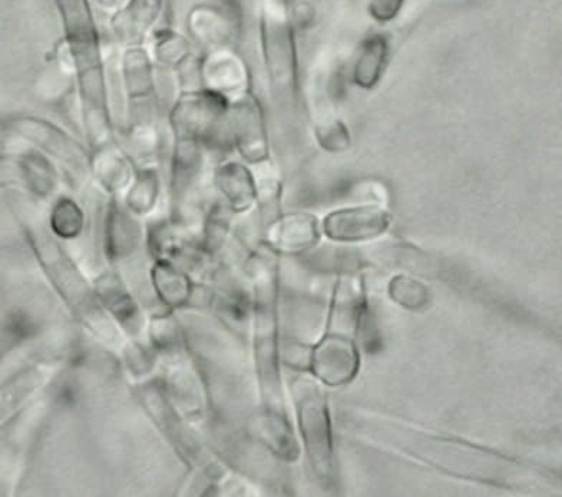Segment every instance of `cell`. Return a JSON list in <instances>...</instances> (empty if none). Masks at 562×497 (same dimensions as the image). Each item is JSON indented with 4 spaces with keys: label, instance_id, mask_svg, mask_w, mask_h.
Returning <instances> with one entry per match:
<instances>
[{
    "label": "cell",
    "instance_id": "f546056e",
    "mask_svg": "<svg viewBox=\"0 0 562 497\" xmlns=\"http://www.w3.org/2000/svg\"><path fill=\"white\" fill-rule=\"evenodd\" d=\"M405 0H370V15L378 22H391L404 7Z\"/></svg>",
    "mask_w": 562,
    "mask_h": 497
},
{
    "label": "cell",
    "instance_id": "9c48e42d",
    "mask_svg": "<svg viewBox=\"0 0 562 497\" xmlns=\"http://www.w3.org/2000/svg\"><path fill=\"white\" fill-rule=\"evenodd\" d=\"M238 27L240 23L236 9L226 4H199L187 16V30L191 39L203 46L205 52L232 48Z\"/></svg>",
    "mask_w": 562,
    "mask_h": 497
},
{
    "label": "cell",
    "instance_id": "52a82bcc",
    "mask_svg": "<svg viewBox=\"0 0 562 497\" xmlns=\"http://www.w3.org/2000/svg\"><path fill=\"white\" fill-rule=\"evenodd\" d=\"M119 70L128 112L157 110V67L151 52L145 46L121 49Z\"/></svg>",
    "mask_w": 562,
    "mask_h": 497
},
{
    "label": "cell",
    "instance_id": "d4e9b609",
    "mask_svg": "<svg viewBox=\"0 0 562 497\" xmlns=\"http://www.w3.org/2000/svg\"><path fill=\"white\" fill-rule=\"evenodd\" d=\"M232 214L226 204L218 203L211 206L207 215H205L199 241L201 250L209 258L217 256L226 246Z\"/></svg>",
    "mask_w": 562,
    "mask_h": 497
},
{
    "label": "cell",
    "instance_id": "f1b7e54d",
    "mask_svg": "<svg viewBox=\"0 0 562 497\" xmlns=\"http://www.w3.org/2000/svg\"><path fill=\"white\" fill-rule=\"evenodd\" d=\"M37 323L32 318L31 314L25 312H13L7 317L4 321V335H7L8 343H22L31 337H34L37 331Z\"/></svg>",
    "mask_w": 562,
    "mask_h": 497
},
{
    "label": "cell",
    "instance_id": "603a6c76",
    "mask_svg": "<svg viewBox=\"0 0 562 497\" xmlns=\"http://www.w3.org/2000/svg\"><path fill=\"white\" fill-rule=\"evenodd\" d=\"M259 438L267 448L283 461H297L300 449L285 415L276 411L261 413L259 417Z\"/></svg>",
    "mask_w": 562,
    "mask_h": 497
},
{
    "label": "cell",
    "instance_id": "4dcf8cb0",
    "mask_svg": "<svg viewBox=\"0 0 562 497\" xmlns=\"http://www.w3.org/2000/svg\"><path fill=\"white\" fill-rule=\"evenodd\" d=\"M125 355L126 360H128L131 372L137 374V376H143L148 370H151L153 360L149 358L144 347L138 344L131 346L130 349L125 351Z\"/></svg>",
    "mask_w": 562,
    "mask_h": 497
},
{
    "label": "cell",
    "instance_id": "277c9868",
    "mask_svg": "<svg viewBox=\"0 0 562 497\" xmlns=\"http://www.w3.org/2000/svg\"><path fill=\"white\" fill-rule=\"evenodd\" d=\"M300 431L312 466L321 476L331 472V434L326 396L312 379H297L293 384Z\"/></svg>",
    "mask_w": 562,
    "mask_h": 497
},
{
    "label": "cell",
    "instance_id": "8992f818",
    "mask_svg": "<svg viewBox=\"0 0 562 497\" xmlns=\"http://www.w3.org/2000/svg\"><path fill=\"white\" fill-rule=\"evenodd\" d=\"M227 131L229 144L245 161L261 163L269 157L263 112L250 92L229 101Z\"/></svg>",
    "mask_w": 562,
    "mask_h": 497
},
{
    "label": "cell",
    "instance_id": "ffe728a7",
    "mask_svg": "<svg viewBox=\"0 0 562 497\" xmlns=\"http://www.w3.org/2000/svg\"><path fill=\"white\" fill-rule=\"evenodd\" d=\"M154 63L159 70L180 74L193 60V48L189 37L175 30H159L151 36Z\"/></svg>",
    "mask_w": 562,
    "mask_h": 497
},
{
    "label": "cell",
    "instance_id": "cb8c5ba5",
    "mask_svg": "<svg viewBox=\"0 0 562 497\" xmlns=\"http://www.w3.org/2000/svg\"><path fill=\"white\" fill-rule=\"evenodd\" d=\"M86 224V213L77 201L67 195L55 201L49 213V228L60 241L77 240L82 236Z\"/></svg>",
    "mask_w": 562,
    "mask_h": 497
},
{
    "label": "cell",
    "instance_id": "5bb4252c",
    "mask_svg": "<svg viewBox=\"0 0 562 497\" xmlns=\"http://www.w3.org/2000/svg\"><path fill=\"white\" fill-rule=\"evenodd\" d=\"M389 215L378 206H358L327 215L323 228L330 240L356 242L372 240L386 231Z\"/></svg>",
    "mask_w": 562,
    "mask_h": 497
},
{
    "label": "cell",
    "instance_id": "7402d4cb",
    "mask_svg": "<svg viewBox=\"0 0 562 497\" xmlns=\"http://www.w3.org/2000/svg\"><path fill=\"white\" fill-rule=\"evenodd\" d=\"M159 195H161V173H159L158 163H148V166L137 167L123 201L131 213L143 218L157 208Z\"/></svg>",
    "mask_w": 562,
    "mask_h": 497
},
{
    "label": "cell",
    "instance_id": "6da1fadb",
    "mask_svg": "<svg viewBox=\"0 0 562 497\" xmlns=\"http://www.w3.org/2000/svg\"><path fill=\"white\" fill-rule=\"evenodd\" d=\"M23 233L44 273L53 283L56 292L67 300L70 308L86 323L93 335H101L108 341L115 339V328L104 314V307L98 302L95 292L86 276L75 264L58 237L50 231L49 225L27 217L22 223Z\"/></svg>",
    "mask_w": 562,
    "mask_h": 497
},
{
    "label": "cell",
    "instance_id": "4fadbf2b",
    "mask_svg": "<svg viewBox=\"0 0 562 497\" xmlns=\"http://www.w3.org/2000/svg\"><path fill=\"white\" fill-rule=\"evenodd\" d=\"M164 11V0H126L111 18V31L121 49L144 46Z\"/></svg>",
    "mask_w": 562,
    "mask_h": 497
},
{
    "label": "cell",
    "instance_id": "83f0119b",
    "mask_svg": "<svg viewBox=\"0 0 562 497\" xmlns=\"http://www.w3.org/2000/svg\"><path fill=\"white\" fill-rule=\"evenodd\" d=\"M391 295L395 302L409 309L424 307L428 302V292L420 283L400 276L391 284Z\"/></svg>",
    "mask_w": 562,
    "mask_h": 497
},
{
    "label": "cell",
    "instance_id": "7c38bea8",
    "mask_svg": "<svg viewBox=\"0 0 562 497\" xmlns=\"http://www.w3.org/2000/svg\"><path fill=\"white\" fill-rule=\"evenodd\" d=\"M91 178L105 194L120 196L125 194L134 180V159L119 140L112 139L91 149Z\"/></svg>",
    "mask_w": 562,
    "mask_h": 497
},
{
    "label": "cell",
    "instance_id": "30bf717a",
    "mask_svg": "<svg viewBox=\"0 0 562 497\" xmlns=\"http://www.w3.org/2000/svg\"><path fill=\"white\" fill-rule=\"evenodd\" d=\"M145 236L140 217L131 213L120 196H112L104 218V252L108 261L119 264L143 247Z\"/></svg>",
    "mask_w": 562,
    "mask_h": 497
},
{
    "label": "cell",
    "instance_id": "7a4b0ae2",
    "mask_svg": "<svg viewBox=\"0 0 562 497\" xmlns=\"http://www.w3.org/2000/svg\"><path fill=\"white\" fill-rule=\"evenodd\" d=\"M256 275L255 354L265 410L284 415L279 369L278 279L273 257L257 256L252 261Z\"/></svg>",
    "mask_w": 562,
    "mask_h": 497
},
{
    "label": "cell",
    "instance_id": "2e32d148",
    "mask_svg": "<svg viewBox=\"0 0 562 497\" xmlns=\"http://www.w3.org/2000/svg\"><path fill=\"white\" fill-rule=\"evenodd\" d=\"M215 190L233 214H243L257 201V182L245 163L224 161L213 173Z\"/></svg>",
    "mask_w": 562,
    "mask_h": 497
},
{
    "label": "cell",
    "instance_id": "4316f807",
    "mask_svg": "<svg viewBox=\"0 0 562 497\" xmlns=\"http://www.w3.org/2000/svg\"><path fill=\"white\" fill-rule=\"evenodd\" d=\"M149 337H151L154 349L159 353H178L182 346L180 325L171 314L154 318L149 327Z\"/></svg>",
    "mask_w": 562,
    "mask_h": 497
},
{
    "label": "cell",
    "instance_id": "5b68a950",
    "mask_svg": "<svg viewBox=\"0 0 562 497\" xmlns=\"http://www.w3.org/2000/svg\"><path fill=\"white\" fill-rule=\"evenodd\" d=\"M55 3L75 75L86 77L105 70L106 59L89 0H55Z\"/></svg>",
    "mask_w": 562,
    "mask_h": 497
},
{
    "label": "cell",
    "instance_id": "ac0fdd59",
    "mask_svg": "<svg viewBox=\"0 0 562 497\" xmlns=\"http://www.w3.org/2000/svg\"><path fill=\"white\" fill-rule=\"evenodd\" d=\"M317 241V219L312 215L290 214L270 224L269 246L280 255H303Z\"/></svg>",
    "mask_w": 562,
    "mask_h": 497
},
{
    "label": "cell",
    "instance_id": "ba28073f",
    "mask_svg": "<svg viewBox=\"0 0 562 497\" xmlns=\"http://www.w3.org/2000/svg\"><path fill=\"white\" fill-rule=\"evenodd\" d=\"M199 87L233 101L248 92L245 60L232 48L207 50L196 65Z\"/></svg>",
    "mask_w": 562,
    "mask_h": 497
},
{
    "label": "cell",
    "instance_id": "8fae6325",
    "mask_svg": "<svg viewBox=\"0 0 562 497\" xmlns=\"http://www.w3.org/2000/svg\"><path fill=\"white\" fill-rule=\"evenodd\" d=\"M313 374L329 386H341L358 373L359 354L350 336L330 331L321 344L312 350Z\"/></svg>",
    "mask_w": 562,
    "mask_h": 497
},
{
    "label": "cell",
    "instance_id": "1f68e13d",
    "mask_svg": "<svg viewBox=\"0 0 562 497\" xmlns=\"http://www.w3.org/2000/svg\"><path fill=\"white\" fill-rule=\"evenodd\" d=\"M93 2L108 12H115L123 7L124 0H93Z\"/></svg>",
    "mask_w": 562,
    "mask_h": 497
},
{
    "label": "cell",
    "instance_id": "44dd1931",
    "mask_svg": "<svg viewBox=\"0 0 562 497\" xmlns=\"http://www.w3.org/2000/svg\"><path fill=\"white\" fill-rule=\"evenodd\" d=\"M166 395L172 407L181 417L193 420L203 411L201 384L186 364L178 363L177 369L168 374Z\"/></svg>",
    "mask_w": 562,
    "mask_h": 497
},
{
    "label": "cell",
    "instance_id": "3957f363",
    "mask_svg": "<svg viewBox=\"0 0 562 497\" xmlns=\"http://www.w3.org/2000/svg\"><path fill=\"white\" fill-rule=\"evenodd\" d=\"M2 129L48 155L74 187L91 177V149L55 122L36 115L13 114L3 120Z\"/></svg>",
    "mask_w": 562,
    "mask_h": 497
},
{
    "label": "cell",
    "instance_id": "9a60e30c",
    "mask_svg": "<svg viewBox=\"0 0 562 497\" xmlns=\"http://www.w3.org/2000/svg\"><path fill=\"white\" fill-rule=\"evenodd\" d=\"M93 292L101 306L126 335L139 336L144 328V314L119 274L105 273L98 276Z\"/></svg>",
    "mask_w": 562,
    "mask_h": 497
},
{
    "label": "cell",
    "instance_id": "484cf974",
    "mask_svg": "<svg viewBox=\"0 0 562 497\" xmlns=\"http://www.w3.org/2000/svg\"><path fill=\"white\" fill-rule=\"evenodd\" d=\"M387 52L385 37L374 35L363 42L359 52L356 72H358V82L360 86L370 87L379 78V72L383 68Z\"/></svg>",
    "mask_w": 562,
    "mask_h": 497
},
{
    "label": "cell",
    "instance_id": "d6986e66",
    "mask_svg": "<svg viewBox=\"0 0 562 497\" xmlns=\"http://www.w3.org/2000/svg\"><path fill=\"white\" fill-rule=\"evenodd\" d=\"M151 283L159 302L170 309L186 307L194 292L189 271L167 260H154Z\"/></svg>",
    "mask_w": 562,
    "mask_h": 497
},
{
    "label": "cell",
    "instance_id": "e0dca14e",
    "mask_svg": "<svg viewBox=\"0 0 562 497\" xmlns=\"http://www.w3.org/2000/svg\"><path fill=\"white\" fill-rule=\"evenodd\" d=\"M25 145L22 151L12 155L19 177L32 196L37 200H49L59 187V167L48 155Z\"/></svg>",
    "mask_w": 562,
    "mask_h": 497
}]
</instances>
